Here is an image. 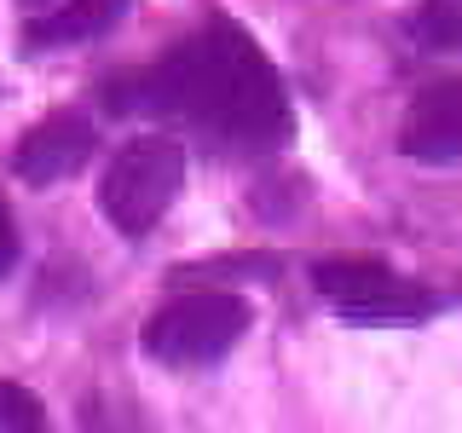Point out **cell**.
<instances>
[{"instance_id":"obj_1","label":"cell","mask_w":462,"mask_h":433,"mask_svg":"<svg viewBox=\"0 0 462 433\" xmlns=\"http://www.w3.org/2000/svg\"><path fill=\"white\" fill-rule=\"evenodd\" d=\"M105 105L116 115H180V122L214 127L226 144H243V151H272L289 139L283 81L237 23H208L151 69L116 76L105 87Z\"/></svg>"},{"instance_id":"obj_2","label":"cell","mask_w":462,"mask_h":433,"mask_svg":"<svg viewBox=\"0 0 462 433\" xmlns=\"http://www.w3.org/2000/svg\"><path fill=\"white\" fill-rule=\"evenodd\" d=\"M185 144L173 139H134L116 151V162L105 168L98 202H105V220L122 237H144L162 214L173 208V197L185 191Z\"/></svg>"},{"instance_id":"obj_3","label":"cell","mask_w":462,"mask_h":433,"mask_svg":"<svg viewBox=\"0 0 462 433\" xmlns=\"http://www.w3.org/2000/svg\"><path fill=\"white\" fill-rule=\"evenodd\" d=\"M249 329V307L226 289H191V295H173L162 312L144 324V346H151L162 364H214Z\"/></svg>"},{"instance_id":"obj_4","label":"cell","mask_w":462,"mask_h":433,"mask_svg":"<svg viewBox=\"0 0 462 433\" xmlns=\"http://www.w3.org/2000/svg\"><path fill=\"white\" fill-rule=\"evenodd\" d=\"M318 295L336 300L353 324H422L445 307L433 289L404 283L399 272H387L382 260H324L312 272Z\"/></svg>"},{"instance_id":"obj_5","label":"cell","mask_w":462,"mask_h":433,"mask_svg":"<svg viewBox=\"0 0 462 433\" xmlns=\"http://www.w3.org/2000/svg\"><path fill=\"white\" fill-rule=\"evenodd\" d=\"M93 151H98L93 122L76 115V110H58V115H47V122H35L23 134L12 168H18V180H29V185H58V180H69V173H81L93 162Z\"/></svg>"},{"instance_id":"obj_6","label":"cell","mask_w":462,"mask_h":433,"mask_svg":"<svg viewBox=\"0 0 462 433\" xmlns=\"http://www.w3.org/2000/svg\"><path fill=\"white\" fill-rule=\"evenodd\" d=\"M399 151L411 162H457L462 156V81H433L411 98L399 127Z\"/></svg>"},{"instance_id":"obj_7","label":"cell","mask_w":462,"mask_h":433,"mask_svg":"<svg viewBox=\"0 0 462 433\" xmlns=\"http://www.w3.org/2000/svg\"><path fill=\"white\" fill-rule=\"evenodd\" d=\"M127 0H64L58 12H47L35 29H29V41L35 47H76V41H98L105 29L122 23Z\"/></svg>"},{"instance_id":"obj_8","label":"cell","mask_w":462,"mask_h":433,"mask_svg":"<svg viewBox=\"0 0 462 433\" xmlns=\"http://www.w3.org/2000/svg\"><path fill=\"white\" fill-rule=\"evenodd\" d=\"M411 35L433 52H457L462 47V6L457 0H422L411 12Z\"/></svg>"},{"instance_id":"obj_9","label":"cell","mask_w":462,"mask_h":433,"mask_svg":"<svg viewBox=\"0 0 462 433\" xmlns=\"http://www.w3.org/2000/svg\"><path fill=\"white\" fill-rule=\"evenodd\" d=\"M41 422H47L41 399L29 393L23 382H0V428H12V433H35Z\"/></svg>"},{"instance_id":"obj_10","label":"cell","mask_w":462,"mask_h":433,"mask_svg":"<svg viewBox=\"0 0 462 433\" xmlns=\"http://www.w3.org/2000/svg\"><path fill=\"white\" fill-rule=\"evenodd\" d=\"M18 266V226H12V208H6V197H0V278Z\"/></svg>"},{"instance_id":"obj_11","label":"cell","mask_w":462,"mask_h":433,"mask_svg":"<svg viewBox=\"0 0 462 433\" xmlns=\"http://www.w3.org/2000/svg\"><path fill=\"white\" fill-rule=\"evenodd\" d=\"M23 6H41V0H23Z\"/></svg>"}]
</instances>
